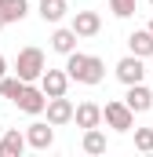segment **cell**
Wrapping results in <instances>:
<instances>
[{"mask_svg":"<svg viewBox=\"0 0 153 157\" xmlns=\"http://www.w3.org/2000/svg\"><path fill=\"white\" fill-rule=\"evenodd\" d=\"M44 113H47V121H51L55 128H62V124H69V121H73L76 106L66 99V95H58V99H47V110H44Z\"/></svg>","mask_w":153,"mask_h":157,"instance_id":"cell-7","label":"cell"},{"mask_svg":"<svg viewBox=\"0 0 153 157\" xmlns=\"http://www.w3.org/2000/svg\"><path fill=\"white\" fill-rule=\"evenodd\" d=\"M15 106H18L22 113H29V117H40V113L47 110V91L40 88V80H29V84L22 88V95L15 99Z\"/></svg>","mask_w":153,"mask_h":157,"instance_id":"cell-3","label":"cell"},{"mask_svg":"<svg viewBox=\"0 0 153 157\" xmlns=\"http://www.w3.org/2000/svg\"><path fill=\"white\" fill-rule=\"evenodd\" d=\"M146 59H139V55H124L120 62H117V80L128 88V84H139V80L146 77V66H142Z\"/></svg>","mask_w":153,"mask_h":157,"instance_id":"cell-5","label":"cell"},{"mask_svg":"<svg viewBox=\"0 0 153 157\" xmlns=\"http://www.w3.org/2000/svg\"><path fill=\"white\" fill-rule=\"evenodd\" d=\"M26 146H29L26 132H18V128H4V135H0V157H22Z\"/></svg>","mask_w":153,"mask_h":157,"instance_id":"cell-8","label":"cell"},{"mask_svg":"<svg viewBox=\"0 0 153 157\" xmlns=\"http://www.w3.org/2000/svg\"><path fill=\"white\" fill-rule=\"evenodd\" d=\"M26 139H29L33 150H51V146H55V124H51V121H47V124H44V121H33V124L26 128Z\"/></svg>","mask_w":153,"mask_h":157,"instance_id":"cell-6","label":"cell"},{"mask_svg":"<svg viewBox=\"0 0 153 157\" xmlns=\"http://www.w3.org/2000/svg\"><path fill=\"white\" fill-rule=\"evenodd\" d=\"M69 26L76 29V37H95V33L102 29V15H99V11H76Z\"/></svg>","mask_w":153,"mask_h":157,"instance_id":"cell-11","label":"cell"},{"mask_svg":"<svg viewBox=\"0 0 153 157\" xmlns=\"http://www.w3.org/2000/svg\"><path fill=\"white\" fill-rule=\"evenodd\" d=\"M80 146H84V154H106V132H102V124L88 128L84 139H80Z\"/></svg>","mask_w":153,"mask_h":157,"instance_id":"cell-17","label":"cell"},{"mask_svg":"<svg viewBox=\"0 0 153 157\" xmlns=\"http://www.w3.org/2000/svg\"><path fill=\"white\" fill-rule=\"evenodd\" d=\"M110 11L117 18H131L135 15V0H110Z\"/></svg>","mask_w":153,"mask_h":157,"instance_id":"cell-20","label":"cell"},{"mask_svg":"<svg viewBox=\"0 0 153 157\" xmlns=\"http://www.w3.org/2000/svg\"><path fill=\"white\" fill-rule=\"evenodd\" d=\"M150 29H153V18H150Z\"/></svg>","mask_w":153,"mask_h":157,"instance_id":"cell-24","label":"cell"},{"mask_svg":"<svg viewBox=\"0 0 153 157\" xmlns=\"http://www.w3.org/2000/svg\"><path fill=\"white\" fill-rule=\"evenodd\" d=\"M128 48H131V55H139V59H150L153 55V29H135L131 37H128Z\"/></svg>","mask_w":153,"mask_h":157,"instance_id":"cell-13","label":"cell"},{"mask_svg":"<svg viewBox=\"0 0 153 157\" xmlns=\"http://www.w3.org/2000/svg\"><path fill=\"white\" fill-rule=\"evenodd\" d=\"M76 29L73 26H69V29H66V26H62V29H55V33H51V51H58V55H69V51H76Z\"/></svg>","mask_w":153,"mask_h":157,"instance_id":"cell-14","label":"cell"},{"mask_svg":"<svg viewBox=\"0 0 153 157\" xmlns=\"http://www.w3.org/2000/svg\"><path fill=\"white\" fill-rule=\"evenodd\" d=\"M102 117H106V124H110L113 132H131V128H135V110H131L124 99L106 102V106H102Z\"/></svg>","mask_w":153,"mask_h":157,"instance_id":"cell-4","label":"cell"},{"mask_svg":"<svg viewBox=\"0 0 153 157\" xmlns=\"http://www.w3.org/2000/svg\"><path fill=\"white\" fill-rule=\"evenodd\" d=\"M66 11H69L66 0H40V7H37V15L44 22H51V26H58V22L66 18Z\"/></svg>","mask_w":153,"mask_h":157,"instance_id":"cell-15","label":"cell"},{"mask_svg":"<svg viewBox=\"0 0 153 157\" xmlns=\"http://www.w3.org/2000/svg\"><path fill=\"white\" fill-rule=\"evenodd\" d=\"M124 102L135 110V113H146V110H153V91L139 80V84H128V95H124Z\"/></svg>","mask_w":153,"mask_h":157,"instance_id":"cell-9","label":"cell"},{"mask_svg":"<svg viewBox=\"0 0 153 157\" xmlns=\"http://www.w3.org/2000/svg\"><path fill=\"white\" fill-rule=\"evenodd\" d=\"M66 73H69V80H76V84H102V77H106V62H102L99 55L69 51V55H66Z\"/></svg>","mask_w":153,"mask_h":157,"instance_id":"cell-1","label":"cell"},{"mask_svg":"<svg viewBox=\"0 0 153 157\" xmlns=\"http://www.w3.org/2000/svg\"><path fill=\"white\" fill-rule=\"evenodd\" d=\"M0 135H4V124H0Z\"/></svg>","mask_w":153,"mask_h":157,"instance_id":"cell-23","label":"cell"},{"mask_svg":"<svg viewBox=\"0 0 153 157\" xmlns=\"http://www.w3.org/2000/svg\"><path fill=\"white\" fill-rule=\"evenodd\" d=\"M29 15V0H0V18L4 22H22Z\"/></svg>","mask_w":153,"mask_h":157,"instance_id":"cell-16","label":"cell"},{"mask_svg":"<svg viewBox=\"0 0 153 157\" xmlns=\"http://www.w3.org/2000/svg\"><path fill=\"white\" fill-rule=\"evenodd\" d=\"M22 88H26V80L18 77V73H7V77H0V99H18L22 95Z\"/></svg>","mask_w":153,"mask_h":157,"instance_id":"cell-18","label":"cell"},{"mask_svg":"<svg viewBox=\"0 0 153 157\" xmlns=\"http://www.w3.org/2000/svg\"><path fill=\"white\" fill-rule=\"evenodd\" d=\"M44 70H47V59H44L40 48H22V51H18V59H15V73L26 80V84H29V80H40Z\"/></svg>","mask_w":153,"mask_h":157,"instance_id":"cell-2","label":"cell"},{"mask_svg":"<svg viewBox=\"0 0 153 157\" xmlns=\"http://www.w3.org/2000/svg\"><path fill=\"white\" fill-rule=\"evenodd\" d=\"M40 88L47 91V99H58V95H66V88H69V73H66V70H44Z\"/></svg>","mask_w":153,"mask_h":157,"instance_id":"cell-10","label":"cell"},{"mask_svg":"<svg viewBox=\"0 0 153 157\" xmlns=\"http://www.w3.org/2000/svg\"><path fill=\"white\" fill-rule=\"evenodd\" d=\"M73 121H76V128L88 132V128H99L106 117H102V106H99V102H80L76 113H73Z\"/></svg>","mask_w":153,"mask_h":157,"instance_id":"cell-12","label":"cell"},{"mask_svg":"<svg viewBox=\"0 0 153 157\" xmlns=\"http://www.w3.org/2000/svg\"><path fill=\"white\" fill-rule=\"evenodd\" d=\"M4 26H7V22H4V18H0V29H4Z\"/></svg>","mask_w":153,"mask_h":157,"instance_id":"cell-22","label":"cell"},{"mask_svg":"<svg viewBox=\"0 0 153 157\" xmlns=\"http://www.w3.org/2000/svg\"><path fill=\"white\" fill-rule=\"evenodd\" d=\"M135 150H142V154L153 150V128H135Z\"/></svg>","mask_w":153,"mask_h":157,"instance_id":"cell-19","label":"cell"},{"mask_svg":"<svg viewBox=\"0 0 153 157\" xmlns=\"http://www.w3.org/2000/svg\"><path fill=\"white\" fill-rule=\"evenodd\" d=\"M150 4H153V0H150Z\"/></svg>","mask_w":153,"mask_h":157,"instance_id":"cell-25","label":"cell"},{"mask_svg":"<svg viewBox=\"0 0 153 157\" xmlns=\"http://www.w3.org/2000/svg\"><path fill=\"white\" fill-rule=\"evenodd\" d=\"M0 77H7V59L0 55Z\"/></svg>","mask_w":153,"mask_h":157,"instance_id":"cell-21","label":"cell"}]
</instances>
